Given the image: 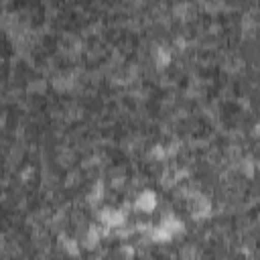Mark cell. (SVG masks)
Wrapping results in <instances>:
<instances>
[{"instance_id": "6da1fadb", "label": "cell", "mask_w": 260, "mask_h": 260, "mask_svg": "<svg viewBox=\"0 0 260 260\" xmlns=\"http://www.w3.org/2000/svg\"><path fill=\"white\" fill-rule=\"evenodd\" d=\"M187 199H189V211H191V217L197 219V221H203L207 217H211V201L199 193V191H187Z\"/></svg>"}, {"instance_id": "7a4b0ae2", "label": "cell", "mask_w": 260, "mask_h": 260, "mask_svg": "<svg viewBox=\"0 0 260 260\" xmlns=\"http://www.w3.org/2000/svg\"><path fill=\"white\" fill-rule=\"evenodd\" d=\"M98 221L106 228V230H120L126 223V213L122 209H114V207H102L95 211Z\"/></svg>"}, {"instance_id": "3957f363", "label": "cell", "mask_w": 260, "mask_h": 260, "mask_svg": "<svg viewBox=\"0 0 260 260\" xmlns=\"http://www.w3.org/2000/svg\"><path fill=\"white\" fill-rule=\"evenodd\" d=\"M134 209H138L142 213H152L156 209V193L150 191V189L140 191L134 199Z\"/></svg>"}, {"instance_id": "277c9868", "label": "cell", "mask_w": 260, "mask_h": 260, "mask_svg": "<svg viewBox=\"0 0 260 260\" xmlns=\"http://www.w3.org/2000/svg\"><path fill=\"white\" fill-rule=\"evenodd\" d=\"M160 223L177 238V236H183L185 234V221L181 219V217H177L175 213H167V215H162V219H160Z\"/></svg>"}, {"instance_id": "5b68a950", "label": "cell", "mask_w": 260, "mask_h": 260, "mask_svg": "<svg viewBox=\"0 0 260 260\" xmlns=\"http://www.w3.org/2000/svg\"><path fill=\"white\" fill-rule=\"evenodd\" d=\"M171 59H173L171 49H167L165 45H156L152 49V61H154L156 69H167L171 65Z\"/></svg>"}, {"instance_id": "8992f818", "label": "cell", "mask_w": 260, "mask_h": 260, "mask_svg": "<svg viewBox=\"0 0 260 260\" xmlns=\"http://www.w3.org/2000/svg\"><path fill=\"white\" fill-rule=\"evenodd\" d=\"M104 193H106V185H104V181L98 179V181L91 185V189H89V193H87V197H85L87 205L93 207V209H98V205L104 201Z\"/></svg>"}, {"instance_id": "52a82bcc", "label": "cell", "mask_w": 260, "mask_h": 260, "mask_svg": "<svg viewBox=\"0 0 260 260\" xmlns=\"http://www.w3.org/2000/svg\"><path fill=\"white\" fill-rule=\"evenodd\" d=\"M148 238L152 240V242H156V244H169V242H173L175 240V236L162 225V223H158V225H152L150 228V232H148Z\"/></svg>"}, {"instance_id": "ba28073f", "label": "cell", "mask_w": 260, "mask_h": 260, "mask_svg": "<svg viewBox=\"0 0 260 260\" xmlns=\"http://www.w3.org/2000/svg\"><path fill=\"white\" fill-rule=\"evenodd\" d=\"M102 236H104V230H102V228H98L95 223H93V225H89V228L85 230V238H83V248H87V250H93V248H95V246L100 244Z\"/></svg>"}, {"instance_id": "9c48e42d", "label": "cell", "mask_w": 260, "mask_h": 260, "mask_svg": "<svg viewBox=\"0 0 260 260\" xmlns=\"http://www.w3.org/2000/svg\"><path fill=\"white\" fill-rule=\"evenodd\" d=\"M240 26H242V35L244 37H254L256 35V30L260 28V20L254 16V14H244L242 16V22H240Z\"/></svg>"}, {"instance_id": "30bf717a", "label": "cell", "mask_w": 260, "mask_h": 260, "mask_svg": "<svg viewBox=\"0 0 260 260\" xmlns=\"http://www.w3.org/2000/svg\"><path fill=\"white\" fill-rule=\"evenodd\" d=\"M51 83H53V87H55L57 91H61V93H63V91H71V89L75 87V83H77V81H75V77H73V75H69V73H61V75H57Z\"/></svg>"}, {"instance_id": "8fae6325", "label": "cell", "mask_w": 260, "mask_h": 260, "mask_svg": "<svg viewBox=\"0 0 260 260\" xmlns=\"http://www.w3.org/2000/svg\"><path fill=\"white\" fill-rule=\"evenodd\" d=\"M173 16L177 18V20H189L191 16H193V4L191 2H177L175 6H173Z\"/></svg>"}, {"instance_id": "7c38bea8", "label": "cell", "mask_w": 260, "mask_h": 260, "mask_svg": "<svg viewBox=\"0 0 260 260\" xmlns=\"http://www.w3.org/2000/svg\"><path fill=\"white\" fill-rule=\"evenodd\" d=\"M59 244L65 250V254H69V256H79L81 254V244H77V240H73L69 236H59Z\"/></svg>"}, {"instance_id": "4fadbf2b", "label": "cell", "mask_w": 260, "mask_h": 260, "mask_svg": "<svg viewBox=\"0 0 260 260\" xmlns=\"http://www.w3.org/2000/svg\"><path fill=\"white\" fill-rule=\"evenodd\" d=\"M240 169H242V173H244V177H248V179H252L254 175H256V160L252 158V156H244L242 158V165H240Z\"/></svg>"}, {"instance_id": "5bb4252c", "label": "cell", "mask_w": 260, "mask_h": 260, "mask_svg": "<svg viewBox=\"0 0 260 260\" xmlns=\"http://www.w3.org/2000/svg\"><path fill=\"white\" fill-rule=\"evenodd\" d=\"M167 156H169V152H167V146H162V144H152L148 150L150 160H165Z\"/></svg>"}, {"instance_id": "9a60e30c", "label": "cell", "mask_w": 260, "mask_h": 260, "mask_svg": "<svg viewBox=\"0 0 260 260\" xmlns=\"http://www.w3.org/2000/svg\"><path fill=\"white\" fill-rule=\"evenodd\" d=\"M30 175H35V169H32V167H26V169L20 173V181H22V183H26Z\"/></svg>"}, {"instance_id": "2e32d148", "label": "cell", "mask_w": 260, "mask_h": 260, "mask_svg": "<svg viewBox=\"0 0 260 260\" xmlns=\"http://www.w3.org/2000/svg\"><path fill=\"white\" fill-rule=\"evenodd\" d=\"M43 89H45V81H41V79L37 83H30L28 85V91H43Z\"/></svg>"}, {"instance_id": "e0dca14e", "label": "cell", "mask_w": 260, "mask_h": 260, "mask_svg": "<svg viewBox=\"0 0 260 260\" xmlns=\"http://www.w3.org/2000/svg\"><path fill=\"white\" fill-rule=\"evenodd\" d=\"M122 254H126V256H134L132 246H122Z\"/></svg>"}, {"instance_id": "ac0fdd59", "label": "cell", "mask_w": 260, "mask_h": 260, "mask_svg": "<svg viewBox=\"0 0 260 260\" xmlns=\"http://www.w3.org/2000/svg\"><path fill=\"white\" fill-rule=\"evenodd\" d=\"M254 134H256V136H260V120H258V122H256V126H254Z\"/></svg>"}, {"instance_id": "d6986e66", "label": "cell", "mask_w": 260, "mask_h": 260, "mask_svg": "<svg viewBox=\"0 0 260 260\" xmlns=\"http://www.w3.org/2000/svg\"><path fill=\"white\" fill-rule=\"evenodd\" d=\"M256 169H258V171H260V158H258V160H256Z\"/></svg>"}]
</instances>
